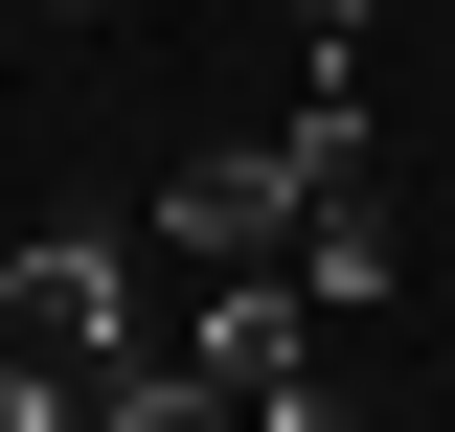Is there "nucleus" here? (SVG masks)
Segmentation results:
<instances>
[{"label": "nucleus", "instance_id": "1", "mask_svg": "<svg viewBox=\"0 0 455 432\" xmlns=\"http://www.w3.org/2000/svg\"><path fill=\"white\" fill-rule=\"evenodd\" d=\"M0 341L114 364V341H137V228H23V251H0Z\"/></svg>", "mask_w": 455, "mask_h": 432}, {"label": "nucleus", "instance_id": "2", "mask_svg": "<svg viewBox=\"0 0 455 432\" xmlns=\"http://www.w3.org/2000/svg\"><path fill=\"white\" fill-rule=\"evenodd\" d=\"M160 341L228 387V432H251V387H296V364H319V296H296V273H205V296H182Z\"/></svg>", "mask_w": 455, "mask_h": 432}, {"label": "nucleus", "instance_id": "3", "mask_svg": "<svg viewBox=\"0 0 455 432\" xmlns=\"http://www.w3.org/2000/svg\"><path fill=\"white\" fill-rule=\"evenodd\" d=\"M274 273H296V296H319V319H364V296H387V273H410V228L364 205V182H319V228H296Z\"/></svg>", "mask_w": 455, "mask_h": 432}, {"label": "nucleus", "instance_id": "4", "mask_svg": "<svg viewBox=\"0 0 455 432\" xmlns=\"http://www.w3.org/2000/svg\"><path fill=\"white\" fill-rule=\"evenodd\" d=\"M92 432H228V387L182 364V341H114V364H92Z\"/></svg>", "mask_w": 455, "mask_h": 432}, {"label": "nucleus", "instance_id": "5", "mask_svg": "<svg viewBox=\"0 0 455 432\" xmlns=\"http://www.w3.org/2000/svg\"><path fill=\"white\" fill-rule=\"evenodd\" d=\"M0 432H92V364H46V341H0Z\"/></svg>", "mask_w": 455, "mask_h": 432}, {"label": "nucleus", "instance_id": "6", "mask_svg": "<svg viewBox=\"0 0 455 432\" xmlns=\"http://www.w3.org/2000/svg\"><path fill=\"white\" fill-rule=\"evenodd\" d=\"M251 432H364V410H341V387L296 364V387H251Z\"/></svg>", "mask_w": 455, "mask_h": 432}, {"label": "nucleus", "instance_id": "7", "mask_svg": "<svg viewBox=\"0 0 455 432\" xmlns=\"http://www.w3.org/2000/svg\"><path fill=\"white\" fill-rule=\"evenodd\" d=\"M46 23H114V0H46Z\"/></svg>", "mask_w": 455, "mask_h": 432}]
</instances>
